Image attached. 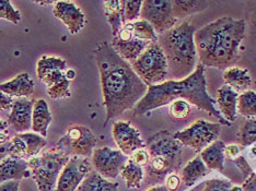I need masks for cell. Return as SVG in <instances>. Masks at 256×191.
<instances>
[{"label": "cell", "mask_w": 256, "mask_h": 191, "mask_svg": "<svg viewBox=\"0 0 256 191\" xmlns=\"http://www.w3.org/2000/svg\"><path fill=\"white\" fill-rule=\"evenodd\" d=\"M94 57L106 109V126L110 119L132 111L146 95L148 86L132 70L130 63L116 53L110 43L98 44L94 49Z\"/></svg>", "instance_id": "1"}, {"label": "cell", "mask_w": 256, "mask_h": 191, "mask_svg": "<svg viewBox=\"0 0 256 191\" xmlns=\"http://www.w3.org/2000/svg\"><path fill=\"white\" fill-rule=\"evenodd\" d=\"M206 69L202 63L195 71L183 80H166V82L148 86L147 93L132 109L134 116H142L154 109L168 105L176 100H185L200 111L220 121L221 125L231 126L216 108V101L208 94Z\"/></svg>", "instance_id": "2"}, {"label": "cell", "mask_w": 256, "mask_h": 191, "mask_svg": "<svg viewBox=\"0 0 256 191\" xmlns=\"http://www.w3.org/2000/svg\"><path fill=\"white\" fill-rule=\"evenodd\" d=\"M246 23L231 16H221L195 33L198 61L204 67L226 69L240 59Z\"/></svg>", "instance_id": "3"}, {"label": "cell", "mask_w": 256, "mask_h": 191, "mask_svg": "<svg viewBox=\"0 0 256 191\" xmlns=\"http://www.w3.org/2000/svg\"><path fill=\"white\" fill-rule=\"evenodd\" d=\"M195 33L193 23L184 20L158 36V43L166 57L168 80H183L195 71L200 63Z\"/></svg>", "instance_id": "4"}, {"label": "cell", "mask_w": 256, "mask_h": 191, "mask_svg": "<svg viewBox=\"0 0 256 191\" xmlns=\"http://www.w3.org/2000/svg\"><path fill=\"white\" fill-rule=\"evenodd\" d=\"M69 160L68 154L55 149L28 161L38 191H55L58 178Z\"/></svg>", "instance_id": "5"}, {"label": "cell", "mask_w": 256, "mask_h": 191, "mask_svg": "<svg viewBox=\"0 0 256 191\" xmlns=\"http://www.w3.org/2000/svg\"><path fill=\"white\" fill-rule=\"evenodd\" d=\"M132 68L147 86L164 83L168 80L166 57L158 42L151 43L132 63Z\"/></svg>", "instance_id": "6"}, {"label": "cell", "mask_w": 256, "mask_h": 191, "mask_svg": "<svg viewBox=\"0 0 256 191\" xmlns=\"http://www.w3.org/2000/svg\"><path fill=\"white\" fill-rule=\"evenodd\" d=\"M98 143V139L88 127L74 125L69 127L65 136L56 143V150L69 156L90 158Z\"/></svg>", "instance_id": "7"}, {"label": "cell", "mask_w": 256, "mask_h": 191, "mask_svg": "<svg viewBox=\"0 0 256 191\" xmlns=\"http://www.w3.org/2000/svg\"><path fill=\"white\" fill-rule=\"evenodd\" d=\"M220 132V123H210L205 119H197L188 128L174 134V138L178 139L183 146L196 150V151H202L212 142L218 140Z\"/></svg>", "instance_id": "8"}, {"label": "cell", "mask_w": 256, "mask_h": 191, "mask_svg": "<svg viewBox=\"0 0 256 191\" xmlns=\"http://www.w3.org/2000/svg\"><path fill=\"white\" fill-rule=\"evenodd\" d=\"M140 18L150 23L156 33L160 35L178 23V20L173 14L172 0H144L142 1Z\"/></svg>", "instance_id": "9"}, {"label": "cell", "mask_w": 256, "mask_h": 191, "mask_svg": "<svg viewBox=\"0 0 256 191\" xmlns=\"http://www.w3.org/2000/svg\"><path fill=\"white\" fill-rule=\"evenodd\" d=\"M91 158L94 171L106 179H115L128 162V156L120 150H113L108 147L94 149Z\"/></svg>", "instance_id": "10"}, {"label": "cell", "mask_w": 256, "mask_h": 191, "mask_svg": "<svg viewBox=\"0 0 256 191\" xmlns=\"http://www.w3.org/2000/svg\"><path fill=\"white\" fill-rule=\"evenodd\" d=\"M146 148L150 158H164L170 161L176 169L181 163L183 144L166 130H162L151 137Z\"/></svg>", "instance_id": "11"}, {"label": "cell", "mask_w": 256, "mask_h": 191, "mask_svg": "<svg viewBox=\"0 0 256 191\" xmlns=\"http://www.w3.org/2000/svg\"><path fill=\"white\" fill-rule=\"evenodd\" d=\"M91 165L88 158L72 156L60 173L55 191H77L81 183L92 172Z\"/></svg>", "instance_id": "12"}, {"label": "cell", "mask_w": 256, "mask_h": 191, "mask_svg": "<svg viewBox=\"0 0 256 191\" xmlns=\"http://www.w3.org/2000/svg\"><path fill=\"white\" fill-rule=\"evenodd\" d=\"M151 43L139 39L134 35L132 23H126L118 35L112 39L113 49L128 63L135 61Z\"/></svg>", "instance_id": "13"}, {"label": "cell", "mask_w": 256, "mask_h": 191, "mask_svg": "<svg viewBox=\"0 0 256 191\" xmlns=\"http://www.w3.org/2000/svg\"><path fill=\"white\" fill-rule=\"evenodd\" d=\"M112 135L115 143L126 156H130L138 149L146 148L140 132L130 121H115L112 127Z\"/></svg>", "instance_id": "14"}, {"label": "cell", "mask_w": 256, "mask_h": 191, "mask_svg": "<svg viewBox=\"0 0 256 191\" xmlns=\"http://www.w3.org/2000/svg\"><path fill=\"white\" fill-rule=\"evenodd\" d=\"M53 13L66 25L70 34H78L86 26V19L78 5L72 1H55Z\"/></svg>", "instance_id": "15"}, {"label": "cell", "mask_w": 256, "mask_h": 191, "mask_svg": "<svg viewBox=\"0 0 256 191\" xmlns=\"http://www.w3.org/2000/svg\"><path fill=\"white\" fill-rule=\"evenodd\" d=\"M34 103H36V101L28 100V97L16 98L14 101L7 123L19 134L26 132V130L32 128Z\"/></svg>", "instance_id": "16"}, {"label": "cell", "mask_w": 256, "mask_h": 191, "mask_svg": "<svg viewBox=\"0 0 256 191\" xmlns=\"http://www.w3.org/2000/svg\"><path fill=\"white\" fill-rule=\"evenodd\" d=\"M238 93L228 85L221 86L217 91L216 104L219 106V113L228 124H232L238 115Z\"/></svg>", "instance_id": "17"}, {"label": "cell", "mask_w": 256, "mask_h": 191, "mask_svg": "<svg viewBox=\"0 0 256 191\" xmlns=\"http://www.w3.org/2000/svg\"><path fill=\"white\" fill-rule=\"evenodd\" d=\"M31 176L26 160L12 159L7 156L0 162V184L9 181H21Z\"/></svg>", "instance_id": "18"}, {"label": "cell", "mask_w": 256, "mask_h": 191, "mask_svg": "<svg viewBox=\"0 0 256 191\" xmlns=\"http://www.w3.org/2000/svg\"><path fill=\"white\" fill-rule=\"evenodd\" d=\"M40 82L48 86V95L52 100H62L72 96L70 81L66 78L65 71H53L40 80Z\"/></svg>", "instance_id": "19"}, {"label": "cell", "mask_w": 256, "mask_h": 191, "mask_svg": "<svg viewBox=\"0 0 256 191\" xmlns=\"http://www.w3.org/2000/svg\"><path fill=\"white\" fill-rule=\"evenodd\" d=\"M0 92L10 97H28L34 93V81L31 79L30 74L23 72L8 82L0 83Z\"/></svg>", "instance_id": "20"}, {"label": "cell", "mask_w": 256, "mask_h": 191, "mask_svg": "<svg viewBox=\"0 0 256 191\" xmlns=\"http://www.w3.org/2000/svg\"><path fill=\"white\" fill-rule=\"evenodd\" d=\"M222 78L226 85L230 86L236 92H246L252 85V78L246 68L232 66L224 70Z\"/></svg>", "instance_id": "21"}, {"label": "cell", "mask_w": 256, "mask_h": 191, "mask_svg": "<svg viewBox=\"0 0 256 191\" xmlns=\"http://www.w3.org/2000/svg\"><path fill=\"white\" fill-rule=\"evenodd\" d=\"M224 141L216 140L200 152V159L209 171L222 172L224 169Z\"/></svg>", "instance_id": "22"}, {"label": "cell", "mask_w": 256, "mask_h": 191, "mask_svg": "<svg viewBox=\"0 0 256 191\" xmlns=\"http://www.w3.org/2000/svg\"><path fill=\"white\" fill-rule=\"evenodd\" d=\"M52 123V114L48 103L43 98L36 100L32 114V130L44 138L48 137V127Z\"/></svg>", "instance_id": "23"}, {"label": "cell", "mask_w": 256, "mask_h": 191, "mask_svg": "<svg viewBox=\"0 0 256 191\" xmlns=\"http://www.w3.org/2000/svg\"><path fill=\"white\" fill-rule=\"evenodd\" d=\"M103 7L114 37L125 25L123 0H108L103 2Z\"/></svg>", "instance_id": "24"}, {"label": "cell", "mask_w": 256, "mask_h": 191, "mask_svg": "<svg viewBox=\"0 0 256 191\" xmlns=\"http://www.w3.org/2000/svg\"><path fill=\"white\" fill-rule=\"evenodd\" d=\"M209 4L207 0H172V10L174 16L180 20L202 12Z\"/></svg>", "instance_id": "25"}, {"label": "cell", "mask_w": 256, "mask_h": 191, "mask_svg": "<svg viewBox=\"0 0 256 191\" xmlns=\"http://www.w3.org/2000/svg\"><path fill=\"white\" fill-rule=\"evenodd\" d=\"M209 171L206 165L204 164L200 156H196L195 159L190 160L188 164H186L182 171H181V179L185 184L186 187H192L195 183L200 179L202 177H205L209 174Z\"/></svg>", "instance_id": "26"}, {"label": "cell", "mask_w": 256, "mask_h": 191, "mask_svg": "<svg viewBox=\"0 0 256 191\" xmlns=\"http://www.w3.org/2000/svg\"><path fill=\"white\" fill-rule=\"evenodd\" d=\"M118 183L110 182L96 171H92L81 183L77 191H118Z\"/></svg>", "instance_id": "27"}, {"label": "cell", "mask_w": 256, "mask_h": 191, "mask_svg": "<svg viewBox=\"0 0 256 191\" xmlns=\"http://www.w3.org/2000/svg\"><path fill=\"white\" fill-rule=\"evenodd\" d=\"M122 177L126 183V187L128 189H138L142 187L144 178V167L139 166L128 159V162L124 165L120 171Z\"/></svg>", "instance_id": "28"}, {"label": "cell", "mask_w": 256, "mask_h": 191, "mask_svg": "<svg viewBox=\"0 0 256 191\" xmlns=\"http://www.w3.org/2000/svg\"><path fill=\"white\" fill-rule=\"evenodd\" d=\"M67 69V62L60 57L43 56L40 58L36 63V74L40 81L53 71H66Z\"/></svg>", "instance_id": "29"}, {"label": "cell", "mask_w": 256, "mask_h": 191, "mask_svg": "<svg viewBox=\"0 0 256 191\" xmlns=\"http://www.w3.org/2000/svg\"><path fill=\"white\" fill-rule=\"evenodd\" d=\"M21 139L26 144V160L28 161L32 158H36V156L40 153V150H42L46 146V139L42 136H40L36 132H22L19 134Z\"/></svg>", "instance_id": "30"}, {"label": "cell", "mask_w": 256, "mask_h": 191, "mask_svg": "<svg viewBox=\"0 0 256 191\" xmlns=\"http://www.w3.org/2000/svg\"><path fill=\"white\" fill-rule=\"evenodd\" d=\"M238 113L246 118H256V92L248 90L238 97Z\"/></svg>", "instance_id": "31"}, {"label": "cell", "mask_w": 256, "mask_h": 191, "mask_svg": "<svg viewBox=\"0 0 256 191\" xmlns=\"http://www.w3.org/2000/svg\"><path fill=\"white\" fill-rule=\"evenodd\" d=\"M236 139L238 146L246 148L256 144V118H246L241 125Z\"/></svg>", "instance_id": "32"}, {"label": "cell", "mask_w": 256, "mask_h": 191, "mask_svg": "<svg viewBox=\"0 0 256 191\" xmlns=\"http://www.w3.org/2000/svg\"><path fill=\"white\" fill-rule=\"evenodd\" d=\"M132 28L134 35L139 39L146 40L149 43L158 42V34L156 33L154 28L151 26L150 23L144 20H139L132 23Z\"/></svg>", "instance_id": "33"}, {"label": "cell", "mask_w": 256, "mask_h": 191, "mask_svg": "<svg viewBox=\"0 0 256 191\" xmlns=\"http://www.w3.org/2000/svg\"><path fill=\"white\" fill-rule=\"evenodd\" d=\"M192 112L190 104L185 100H176L170 104L168 113L170 116L176 120H184L190 117Z\"/></svg>", "instance_id": "34"}, {"label": "cell", "mask_w": 256, "mask_h": 191, "mask_svg": "<svg viewBox=\"0 0 256 191\" xmlns=\"http://www.w3.org/2000/svg\"><path fill=\"white\" fill-rule=\"evenodd\" d=\"M0 19L7 20L14 24H18L21 21V13L18 9H16L11 1L0 0Z\"/></svg>", "instance_id": "35"}, {"label": "cell", "mask_w": 256, "mask_h": 191, "mask_svg": "<svg viewBox=\"0 0 256 191\" xmlns=\"http://www.w3.org/2000/svg\"><path fill=\"white\" fill-rule=\"evenodd\" d=\"M142 1H130V0H123L124 8V22L132 23L140 18Z\"/></svg>", "instance_id": "36"}, {"label": "cell", "mask_w": 256, "mask_h": 191, "mask_svg": "<svg viewBox=\"0 0 256 191\" xmlns=\"http://www.w3.org/2000/svg\"><path fill=\"white\" fill-rule=\"evenodd\" d=\"M128 159H130V161H132V163L144 167L148 165L150 161V154L148 152L147 148H142V149L136 150L135 152L128 156Z\"/></svg>", "instance_id": "37"}, {"label": "cell", "mask_w": 256, "mask_h": 191, "mask_svg": "<svg viewBox=\"0 0 256 191\" xmlns=\"http://www.w3.org/2000/svg\"><path fill=\"white\" fill-rule=\"evenodd\" d=\"M231 187V182L222 181V179H210L205 183L202 191H226Z\"/></svg>", "instance_id": "38"}, {"label": "cell", "mask_w": 256, "mask_h": 191, "mask_svg": "<svg viewBox=\"0 0 256 191\" xmlns=\"http://www.w3.org/2000/svg\"><path fill=\"white\" fill-rule=\"evenodd\" d=\"M182 179L176 173H171L166 177V188L168 191H176L181 186Z\"/></svg>", "instance_id": "39"}, {"label": "cell", "mask_w": 256, "mask_h": 191, "mask_svg": "<svg viewBox=\"0 0 256 191\" xmlns=\"http://www.w3.org/2000/svg\"><path fill=\"white\" fill-rule=\"evenodd\" d=\"M232 161H234V163L238 165V169L241 170V172H242V174H243V176L246 177V179L253 173L252 169H251V167H250V165L248 164V162L246 161V159L242 158V156H238V158H236V159H234V160H232Z\"/></svg>", "instance_id": "40"}, {"label": "cell", "mask_w": 256, "mask_h": 191, "mask_svg": "<svg viewBox=\"0 0 256 191\" xmlns=\"http://www.w3.org/2000/svg\"><path fill=\"white\" fill-rule=\"evenodd\" d=\"M243 148L238 144H230V146H226L224 148V158H228L229 160H234L236 155L241 152Z\"/></svg>", "instance_id": "41"}, {"label": "cell", "mask_w": 256, "mask_h": 191, "mask_svg": "<svg viewBox=\"0 0 256 191\" xmlns=\"http://www.w3.org/2000/svg\"><path fill=\"white\" fill-rule=\"evenodd\" d=\"M14 104V98L10 97L9 95L0 92V112L2 111H8L11 109Z\"/></svg>", "instance_id": "42"}, {"label": "cell", "mask_w": 256, "mask_h": 191, "mask_svg": "<svg viewBox=\"0 0 256 191\" xmlns=\"http://www.w3.org/2000/svg\"><path fill=\"white\" fill-rule=\"evenodd\" d=\"M242 191H256V174L252 173L242 185Z\"/></svg>", "instance_id": "43"}, {"label": "cell", "mask_w": 256, "mask_h": 191, "mask_svg": "<svg viewBox=\"0 0 256 191\" xmlns=\"http://www.w3.org/2000/svg\"><path fill=\"white\" fill-rule=\"evenodd\" d=\"M20 182L19 181H9L0 184V191H19Z\"/></svg>", "instance_id": "44"}, {"label": "cell", "mask_w": 256, "mask_h": 191, "mask_svg": "<svg viewBox=\"0 0 256 191\" xmlns=\"http://www.w3.org/2000/svg\"><path fill=\"white\" fill-rule=\"evenodd\" d=\"M250 27H251L253 35L256 36V9L253 10L251 15H250Z\"/></svg>", "instance_id": "45"}, {"label": "cell", "mask_w": 256, "mask_h": 191, "mask_svg": "<svg viewBox=\"0 0 256 191\" xmlns=\"http://www.w3.org/2000/svg\"><path fill=\"white\" fill-rule=\"evenodd\" d=\"M10 141V138L9 135L6 134L4 131L0 132V146H6V144H8Z\"/></svg>", "instance_id": "46"}, {"label": "cell", "mask_w": 256, "mask_h": 191, "mask_svg": "<svg viewBox=\"0 0 256 191\" xmlns=\"http://www.w3.org/2000/svg\"><path fill=\"white\" fill-rule=\"evenodd\" d=\"M8 144H6V146H0V162L4 161L8 156Z\"/></svg>", "instance_id": "47"}, {"label": "cell", "mask_w": 256, "mask_h": 191, "mask_svg": "<svg viewBox=\"0 0 256 191\" xmlns=\"http://www.w3.org/2000/svg\"><path fill=\"white\" fill-rule=\"evenodd\" d=\"M65 74H66V78L69 81H72L76 78V72L74 69H67V70L65 71Z\"/></svg>", "instance_id": "48"}, {"label": "cell", "mask_w": 256, "mask_h": 191, "mask_svg": "<svg viewBox=\"0 0 256 191\" xmlns=\"http://www.w3.org/2000/svg\"><path fill=\"white\" fill-rule=\"evenodd\" d=\"M147 191H168L164 185H156V186H154L149 188Z\"/></svg>", "instance_id": "49"}, {"label": "cell", "mask_w": 256, "mask_h": 191, "mask_svg": "<svg viewBox=\"0 0 256 191\" xmlns=\"http://www.w3.org/2000/svg\"><path fill=\"white\" fill-rule=\"evenodd\" d=\"M8 126H9V125H8L7 121L0 119V132H2V131H4L6 129H7Z\"/></svg>", "instance_id": "50"}, {"label": "cell", "mask_w": 256, "mask_h": 191, "mask_svg": "<svg viewBox=\"0 0 256 191\" xmlns=\"http://www.w3.org/2000/svg\"><path fill=\"white\" fill-rule=\"evenodd\" d=\"M34 3H38L40 5H48V4H54L55 1H36Z\"/></svg>", "instance_id": "51"}, {"label": "cell", "mask_w": 256, "mask_h": 191, "mask_svg": "<svg viewBox=\"0 0 256 191\" xmlns=\"http://www.w3.org/2000/svg\"><path fill=\"white\" fill-rule=\"evenodd\" d=\"M254 88H255V92H256V81H255V83H254Z\"/></svg>", "instance_id": "52"}]
</instances>
